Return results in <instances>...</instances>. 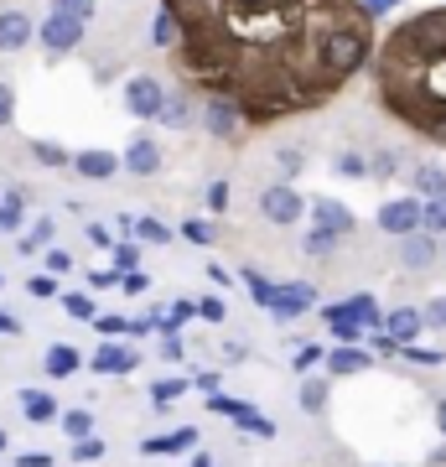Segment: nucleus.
I'll use <instances>...</instances> for the list:
<instances>
[{"mask_svg":"<svg viewBox=\"0 0 446 467\" xmlns=\"http://www.w3.org/2000/svg\"><path fill=\"white\" fill-rule=\"evenodd\" d=\"M244 281H249V291H254V301H260V306H264V301H270V291H275V285L264 281L260 270H244Z\"/></svg>","mask_w":446,"mask_h":467,"instance_id":"nucleus-40","label":"nucleus"},{"mask_svg":"<svg viewBox=\"0 0 446 467\" xmlns=\"http://www.w3.org/2000/svg\"><path fill=\"white\" fill-rule=\"evenodd\" d=\"M52 291H57V281H52V275H36V281H32V296H42V301H47Z\"/></svg>","mask_w":446,"mask_h":467,"instance_id":"nucleus-50","label":"nucleus"},{"mask_svg":"<svg viewBox=\"0 0 446 467\" xmlns=\"http://www.w3.org/2000/svg\"><path fill=\"white\" fill-rule=\"evenodd\" d=\"M88 281H94V291H109V285H119V270H94Z\"/></svg>","mask_w":446,"mask_h":467,"instance_id":"nucleus-48","label":"nucleus"},{"mask_svg":"<svg viewBox=\"0 0 446 467\" xmlns=\"http://www.w3.org/2000/svg\"><path fill=\"white\" fill-rule=\"evenodd\" d=\"M239 426H244L249 436H264V441H270V436L281 431V426H275V420H270V416H260V410H249V416L239 420Z\"/></svg>","mask_w":446,"mask_h":467,"instance_id":"nucleus-30","label":"nucleus"},{"mask_svg":"<svg viewBox=\"0 0 446 467\" xmlns=\"http://www.w3.org/2000/svg\"><path fill=\"white\" fill-rule=\"evenodd\" d=\"M130 234H140L146 244H166V239H171V229L156 223V218H130Z\"/></svg>","mask_w":446,"mask_h":467,"instance_id":"nucleus-25","label":"nucleus"},{"mask_svg":"<svg viewBox=\"0 0 446 467\" xmlns=\"http://www.w3.org/2000/svg\"><path fill=\"white\" fill-rule=\"evenodd\" d=\"M192 467H218V462L208 457V451H198V457H192Z\"/></svg>","mask_w":446,"mask_h":467,"instance_id":"nucleus-59","label":"nucleus"},{"mask_svg":"<svg viewBox=\"0 0 446 467\" xmlns=\"http://www.w3.org/2000/svg\"><path fill=\"white\" fill-rule=\"evenodd\" d=\"M249 353H244V343H223V364H244Z\"/></svg>","mask_w":446,"mask_h":467,"instance_id":"nucleus-53","label":"nucleus"},{"mask_svg":"<svg viewBox=\"0 0 446 467\" xmlns=\"http://www.w3.org/2000/svg\"><path fill=\"white\" fill-rule=\"evenodd\" d=\"M332 244H337V239H332V234H322V229H312V234H306V254H327Z\"/></svg>","mask_w":446,"mask_h":467,"instance_id":"nucleus-42","label":"nucleus"},{"mask_svg":"<svg viewBox=\"0 0 446 467\" xmlns=\"http://www.w3.org/2000/svg\"><path fill=\"white\" fill-rule=\"evenodd\" d=\"M16 119V94H11V84H0V130Z\"/></svg>","mask_w":446,"mask_h":467,"instance_id":"nucleus-39","label":"nucleus"},{"mask_svg":"<svg viewBox=\"0 0 446 467\" xmlns=\"http://www.w3.org/2000/svg\"><path fill=\"white\" fill-rule=\"evenodd\" d=\"M52 16L73 21V26H88V16H94V0H52Z\"/></svg>","mask_w":446,"mask_h":467,"instance_id":"nucleus-21","label":"nucleus"},{"mask_svg":"<svg viewBox=\"0 0 446 467\" xmlns=\"http://www.w3.org/2000/svg\"><path fill=\"white\" fill-rule=\"evenodd\" d=\"M135 364H140V353L119 348V343H104V348L94 353V374H130Z\"/></svg>","mask_w":446,"mask_h":467,"instance_id":"nucleus-13","label":"nucleus"},{"mask_svg":"<svg viewBox=\"0 0 446 467\" xmlns=\"http://www.w3.org/2000/svg\"><path fill=\"white\" fill-rule=\"evenodd\" d=\"M332 317H347V322H358V327H379V301L374 296H347V301H337V306H327V322Z\"/></svg>","mask_w":446,"mask_h":467,"instance_id":"nucleus-9","label":"nucleus"},{"mask_svg":"<svg viewBox=\"0 0 446 467\" xmlns=\"http://www.w3.org/2000/svg\"><path fill=\"white\" fill-rule=\"evenodd\" d=\"M73 167H78V177H88V182H109L119 171V156H109V150H83V156H73Z\"/></svg>","mask_w":446,"mask_h":467,"instance_id":"nucleus-12","label":"nucleus"},{"mask_svg":"<svg viewBox=\"0 0 446 467\" xmlns=\"http://www.w3.org/2000/svg\"><path fill=\"white\" fill-rule=\"evenodd\" d=\"M358 5H364L368 16H384V11H389V5H399V0H358Z\"/></svg>","mask_w":446,"mask_h":467,"instance_id":"nucleus-56","label":"nucleus"},{"mask_svg":"<svg viewBox=\"0 0 446 467\" xmlns=\"http://www.w3.org/2000/svg\"><path fill=\"white\" fill-rule=\"evenodd\" d=\"M161 94L166 88L150 78V73H140V78H130L125 84V109H130L135 119H156V109H161Z\"/></svg>","mask_w":446,"mask_h":467,"instance_id":"nucleus-4","label":"nucleus"},{"mask_svg":"<svg viewBox=\"0 0 446 467\" xmlns=\"http://www.w3.org/2000/svg\"><path fill=\"white\" fill-rule=\"evenodd\" d=\"M161 21L182 84L229 104L244 130L327 109L379 42L358 0H161Z\"/></svg>","mask_w":446,"mask_h":467,"instance_id":"nucleus-1","label":"nucleus"},{"mask_svg":"<svg viewBox=\"0 0 446 467\" xmlns=\"http://www.w3.org/2000/svg\"><path fill=\"white\" fill-rule=\"evenodd\" d=\"M374 99L399 130L446 146V5L415 11L374 42Z\"/></svg>","mask_w":446,"mask_h":467,"instance_id":"nucleus-2","label":"nucleus"},{"mask_svg":"<svg viewBox=\"0 0 446 467\" xmlns=\"http://www.w3.org/2000/svg\"><path fill=\"white\" fill-rule=\"evenodd\" d=\"M99 333H109V337H119V333H125V322H119V317H99Z\"/></svg>","mask_w":446,"mask_h":467,"instance_id":"nucleus-57","label":"nucleus"},{"mask_svg":"<svg viewBox=\"0 0 446 467\" xmlns=\"http://www.w3.org/2000/svg\"><path fill=\"white\" fill-rule=\"evenodd\" d=\"M67 265H73V254L67 250H47V275H63Z\"/></svg>","mask_w":446,"mask_h":467,"instance_id":"nucleus-46","label":"nucleus"},{"mask_svg":"<svg viewBox=\"0 0 446 467\" xmlns=\"http://www.w3.org/2000/svg\"><path fill=\"white\" fill-rule=\"evenodd\" d=\"M332 167L343 171V177H364V171H368V161H364V156H347V150H343V156H337Z\"/></svg>","mask_w":446,"mask_h":467,"instance_id":"nucleus-38","label":"nucleus"},{"mask_svg":"<svg viewBox=\"0 0 446 467\" xmlns=\"http://www.w3.org/2000/svg\"><path fill=\"white\" fill-rule=\"evenodd\" d=\"M21 410H26V420H52L57 416V400H52V395H21Z\"/></svg>","mask_w":446,"mask_h":467,"instance_id":"nucleus-22","label":"nucleus"},{"mask_svg":"<svg viewBox=\"0 0 446 467\" xmlns=\"http://www.w3.org/2000/svg\"><path fill=\"white\" fill-rule=\"evenodd\" d=\"M436 426H441V431H446V400L436 405Z\"/></svg>","mask_w":446,"mask_h":467,"instance_id":"nucleus-60","label":"nucleus"},{"mask_svg":"<svg viewBox=\"0 0 446 467\" xmlns=\"http://www.w3.org/2000/svg\"><path fill=\"white\" fill-rule=\"evenodd\" d=\"M115 265L125 270V275H130V270H140V250H135V244H115Z\"/></svg>","mask_w":446,"mask_h":467,"instance_id":"nucleus-37","label":"nucleus"},{"mask_svg":"<svg viewBox=\"0 0 446 467\" xmlns=\"http://www.w3.org/2000/svg\"><path fill=\"white\" fill-rule=\"evenodd\" d=\"M47 239H52V223H36V229H32V239H26V250H36V244H47Z\"/></svg>","mask_w":446,"mask_h":467,"instance_id":"nucleus-55","label":"nucleus"},{"mask_svg":"<svg viewBox=\"0 0 446 467\" xmlns=\"http://www.w3.org/2000/svg\"><path fill=\"white\" fill-rule=\"evenodd\" d=\"M119 167H130L135 177H150V171L161 167V150H156V140H150V135H135L130 146H125V156H119Z\"/></svg>","mask_w":446,"mask_h":467,"instance_id":"nucleus-10","label":"nucleus"},{"mask_svg":"<svg viewBox=\"0 0 446 467\" xmlns=\"http://www.w3.org/2000/svg\"><path fill=\"white\" fill-rule=\"evenodd\" d=\"M198 447V431H192V426H182V431H171V436H156V441H146V451H156V457H161V451H192Z\"/></svg>","mask_w":446,"mask_h":467,"instance_id":"nucleus-18","label":"nucleus"},{"mask_svg":"<svg viewBox=\"0 0 446 467\" xmlns=\"http://www.w3.org/2000/svg\"><path fill=\"white\" fill-rule=\"evenodd\" d=\"M32 36H36V26L26 11H0V52H21Z\"/></svg>","mask_w":446,"mask_h":467,"instance_id":"nucleus-8","label":"nucleus"},{"mask_svg":"<svg viewBox=\"0 0 446 467\" xmlns=\"http://www.w3.org/2000/svg\"><path fill=\"white\" fill-rule=\"evenodd\" d=\"M187 395V379H161L156 389H150V400L156 405H171V400H182Z\"/></svg>","mask_w":446,"mask_h":467,"instance_id":"nucleus-29","label":"nucleus"},{"mask_svg":"<svg viewBox=\"0 0 446 467\" xmlns=\"http://www.w3.org/2000/svg\"><path fill=\"white\" fill-rule=\"evenodd\" d=\"M312 218H316V229L332 234V239L353 234V213H347L343 202H332V198H316V202H312Z\"/></svg>","mask_w":446,"mask_h":467,"instance_id":"nucleus-11","label":"nucleus"},{"mask_svg":"<svg viewBox=\"0 0 446 467\" xmlns=\"http://www.w3.org/2000/svg\"><path fill=\"white\" fill-rule=\"evenodd\" d=\"M182 234L192 239V244H213V229H208V223H198V218H192V223H182Z\"/></svg>","mask_w":446,"mask_h":467,"instance_id":"nucleus-43","label":"nucleus"},{"mask_svg":"<svg viewBox=\"0 0 446 467\" xmlns=\"http://www.w3.org/2000/svg\"><path fill=\"white\" fill-rule=\"evenodd\" d=\"M156 119H161L166 130H187V125H192V104H187V94H161Z\"/></svg>","mask_w":446,"mask_h":467,"instance_id":"nucleus-17","label":"nucleus"},{"mask_svg":"<svg viewBox=\"0 0 446 467\" xmlns=\"http://www.w3.org/2000/svg\"><path fill=\"white\" fill-rule=\"evenodd\" d=\"M316 358H322V348H316V343H296V358H291V364H296L301 374H306V368H312Z\"/></svg>","mask_w":446,"mask_h":467,"instance_id":"nucleus-41","label":"nucleus"},{"mask_svg":"<svg viewBox=\"0 0 446 467\" xmlns=\"http://www.w3.org/2000/svg\"><path fill=\"white\" fill-rule=\"evenodd\" d=\"M16 223H21V198L11 192V198L0 202V234H16Z\"/></svg>","mask_w":446,"mask_h":467,"instance_id":"nucleus-31","label":"nucleus"},{"mask_svg":"<svg viewBox=\"0 0 446 467\" xmlns=\"http://www.w3.org/2000/svg\"><path fill=\"white\" fill-rule=\"evenodd\" d=\"M16 467H52L47 451H26V457H16Z\"/></svg>","mask_w":446,"mask_h":467,"instance_id":"nucleus-51","label":"nucleus"},{"mask_svg":"<svg viewBox=\"0 0 446 467\" xmlns=\"http://www.w3.org/2000/svg\"><path fill=\"white\" fill-rule=\"evenodd\" d=\"M208 208H213V213H223V208H229V182H213V187H208Z\"/></svg>","mask_w":446,"mask_h":467,"instance_id":"nucleus-45","label":"nucleus"},{"mask_svg":"<svg viewBox=\"0 0 446 467\" xmlns=\"http://www.w3.org/2000/svg\"><path fill=\"white\" fill-rule=\"evenodd\" d=\"M161 353H166V358H182V337H177V333H166V343H161Z\"/></svg>","mask_w":446,"mask_h":467,"instance_id":"nucleus-54","label":"nucleus"},{"mask_svg":"<svg viewBox=\"0 0 446 467\" xmlns=\"http://www.w3.org/2000/svg\"><path fill=\"white\" fill-rule=\"evenodd\" d=\"M420 327H446V296H436L426 312H420Z\"/></svg>","mask_w":446,"mask_h":467,"instance_id":"nucleus-36","label":"nucleus"},{"mask_svg":"<svg viewBox=\"0 0 446 467\" xmlns=\"http://www.w3.org/2000/svg\"><path fill=\"white\" fill-rule=\"evenodd\" d=\"M36 36H42V47L57 57V52H73V47L83 42V26H73V21H63V16H47Z\"/></svg>","mask_w":446,"mask_h":467,"instance_id":"nucleus-7","label":"nucleus"},{"mask_svg":"<svg viewBox=\"0 0 446 467\" xmlns=\"http://www.w3.org/2000/svg\"><path fill=\"white\" fill-rule=\"evenodd\" d=\"M63 306H67V317H78V322H88V317H94V301H88V296H78V291H73V296H63Z\"/></svg>","mask_w":446,"mask_h":467,"instance_id":"nucleus-34","label":"nucleus"},{"mask_svg":"<svg viewBox=\"0 0 446 467\" xmlns=\"http://www.w3.org/2000/svg\"><path fill=\"white\" fill-rule=\"evenodd\" d=\"M88 239H94L99 250H115V239H109V229H99V223H88Z\"/></svg>","mask_w":446,"mask_h":467,"instance_id":"nucleus-52","label":"nucleus"},{"mask_svg":"<svg viewBox=\"0 0 446 467\" xmlns=\"http://www.w3.org/2000/svg\"><path fill=\"white\" fill-rule=\"evenodd\" d=\"M192 306H198V317H208V322H223V317H229L223 296H202V301H192Z\"/></svg>","mask_w":446,"mask_h":467,"instance_id":"nucleus-32","label":"nucleus"},{"mask_svg":"<svg viewBox=\"0 0 446 467\" xmlns=\"http://www.w3.org/2000/svg\"><path fill=\"white\" fill-rule=\"evenodd\" d=\"M368 167L379 171V177H389V171H399V156H395V150H379V156H374Z\"/></svg>","mask_w":446,"mask_h":467,"instance_id":"nucleus-44","label":"nucleus"},{"mask_svg":"<svg viewBox=\"0 0 446 467\" xmlns=\"http://www.w3.org/2000/svg\"><path fill=\"white\" fill-rule=\"evenodd\" d=\"M119 285H125L130 296H140V291H146V275H140V270H130V275H119Z\"/></svg>","mask_w":446,"mask_h":467,"instance_id":"nucleus-49","label":"nucleus"},{"mask_svg":"<svg viewBox=\"0 0 446 467\" xmlns=\"http://www.w3.org/2000/svg\"><path fill=\"white\" fill-rule=\"evenodd\" d=\"M73 457H78V462H99V457H104V441H99V436H83L78 447H73Z\"/></svg>","mask_w":446,"mask_h":467,"instance_id":"nucleus-33","label":"nucleus"},{"mask_svg":"<svg viewBox=\"0 0 446 467\" xmlns=\"http://www.w3.org/2000/svg\"><path fill=\"white\" fill-rule=\"evenodd\" d=\"M0 333H21V327H16V317H5V312H0Z\"/></svg>","mask_w":446,"mask_h":467,"instance_id":"nucleus-58","label":"nucleus"},{"mask_svg":"<svg viewBox=\"0 0 446 467\" xmlns=\"http://www.w3.org/2000/svg\"><path fill=\"white\" fill-rule=\"evenodd\" d=\"M415 192H420V198H446V171L441 167H415Z\"/></svg>","mask_w":446,"mask_h":467,"instance_id":"nucleus-19","label":"nucleus"},{"mask_svg":"<svg viewBox=\"0 0 446 467\" xmlns=\"http://www.w3.org/2000/svg\"><path fill=\"white\" fill-rule=\"evenodd\" d=\"M316 301V285H306V281H296V285H275V291H270V301H264V306H270V312H275V317H301V312H306V306H312Z\"/></svg>","mask_w":446,"mask_h":467,"instance_id":"nucleus-6","label":"nucleus"},{"mask_svg":"<svg viewBox=\"0 0 446 467\" xmlns=\"http://www.w3.org/2000/svg\"><path fill=\"white\" fill-rule=\"evenodd\" d=\"M0 451H5V431H0Z\"/></svg>","mask_w":446,"mask_h":467,"instance_id":"nucleus-61","label":"nucleus"},{"mask_svg":"<svg viewBox=\"0 0 446 467\" xmlns=\"http://www.w3.org/2000/svg\"><path fill=\"white\" fill-rule=\"evenodd\" d=\"M420 229H426V234H446V198L420 202Z\"/></svg>","mask_w":446,"mask_h":467,"instance_id":"nucleus-23","label":"nucleus"},{"mask_svg":"<svg viewBox=\"0 0 446 467\" xmlns=\"http://www.w3.org/2000/svg\"><path fill=\"white\" fill-rule=\"evenodd\" d=\"M364 368H368V353H358V348L332 353V374H364Z\"/></svg>","mask_w":446,"mask_h":467,"instance_id":"nucleus-24","label":"nucleus"},{"mask_svg":"<svg viewBox=\"0 0 446 467\" xmlns=\"http://www.w3.org/2000/svg\"><path fill=\"white\" fill-rule=\"evenodd\" d=\"M63 431L73 436V441H83V436H94V416H88V410H67V416H63Z\"/></svg>","mask_w":446,"mask_h":467,"instance_id":"nucleus-26","label":"nucleus"},{"mask_svg":"<svg viewBox=\"0 0 446 467\" xmlns=\"http://www.w3.org/2000/svg\"><path fill=\"white\" fill-rule=\"evenodd\" d=\"M322 405H327V384H322V379H306V389H301V410H312V416H316Z\"/></svg>","mask_w":446,"mask_h":467,"instance_id":"nucleus-28","label":"nucleus"},{"mask_svg":"<svg viewBox=\"0 0 446 467\" xmlns=\"http://www.w3.org/2000/svg\"><path fill=\"white\" fill-rule=\"evenodd\" d=\"M260 213L270 218V223H296V218L306 213V202H301L296 187L275 182V187H264V192H260Z\"/></svg>","mask_w":446,"mask_h":467,"instance_id":"nucleus-3","label":"nucleus"},{"mask_svg":"<svg viewBox=\"0 0 446 467\" xmlns=\"http://www.w3.org/2000/svg\"><path fill=\"white\" fill-rule=\"evenodd\" d=\"M202 125H208V135H218V140H233V135L244 130V125H239V115H233L229 104H218V99H208V109H202Z\"/></svg>","mask_w":446,"mask_h":467,"instance_id":"nucleus-15","label":"nucleus"},{"mask_svg":"<svg viewBox=\"0 0 446 467\" xmlns=\"http://www.w3.org/2000/svg\"><path fill=\"white\" fill-rule=\"evenodd\" d=\"M32 156L42 161V167H67V150L52 146V140H32Z\"/></svg>","mask_w":446,"mask_h":467,"instance_id":"nucleus-27","label":"nucleus"},{"mask_svg":"<svg viewBox=\"0 0 446 467\" xmlns=\"http://www.w3.org/2000/svg\"><path fill=\"white\" fill-rule=\"evenodd\" d=\"M399 353H410L415 364H441V358H446L441 348H399Z\"/></svg>","mask_w":446,"mask_h":467,"instance_id":"nucleus-47","label":"nucleus"},{"mask_svg":"<svg viewBox=\"0 0 446 467\" xmlns=\"http://www.w3.org/2000/svg\"><path fill=\"white\" fill-rule=\"evenodd\" d=\"M73 368H78V353L67 348V343H52V348H47V374H52V379H67Z\"/></svg>","mask_w":446,"mask_h":467,"instance_id":"nucleus-20","label":"nucleus"},{"mask_svg":"<svg viewBox=\"0 0 446 467\" xmlns=\"http://www.w3.org/2000/svg\"><path fill=\"white\" fill-rule=\"evenodd\" d=\"M415 333H420V312L395 306V312H389V322H384V337H389V343H399V348H410Z\"/></svg>","mask_w":446,"mask_h":467,"instance_id":"nucleus-14","label":"nucleus"},{"mask_svg":"<svg viewBox=\"0 0 446 467\" xmlns=\"http://www.w3.org/2000/svg\"><path fill=\"white\" fill-rule=\"evenodd\" d=\"M332 333L343 337V348H353V343L364 337V327H358V322H347V317H332Z\"/></svg>","mask_w":446,"mask_h":467,"instance_id":"nucleus-35","label":"nucleus"},{"mask_svg":"<svg viewBox=\"0 0 446 467\" xmlns=\"http://www.w3.org/2000/svg\"><path fill=\"white\" fill-rule=\"evenodd\" d=\"M399 260L410 270H420V265H430L436 260V239H430L426 229H415V234H405V250H399Z\"/></svg>","mask_w":446,"mask_h":467,"instance_id":"nucleus-16","label":"nucleus"},{"mask_svg":"<svg viewBox=\"0 0 446 467\" xmlns=\"http://www.w3.org/2000/svg\"><path fill=\"white\" fill-rule=\"evenodd\" d=\"M379 229L395 234V239H405V234L420 229V198H395L379 208Z\"/></svg>","mask_w":446,"mask_h":467,"instance_id":"nucleus-5","label":"nucleus"}]
</instances>
